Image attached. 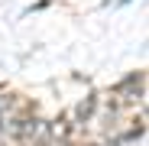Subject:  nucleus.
Segmentation results:
<instances>
[{"label":"nucleus","instance_id":"f257e3e1","mask_svg":"<svg viewBox=\"0 0 149 146\" xmlns=\"http://www.w3.org/2000/svg\"><path fill=\"white\" fill-rule=\"evenodd\" d=\"M52 0H39V3H33V7H26V13H39V10H45Z\"/></svg>","mask_w":149,"mask_h":146},{"label":"nucleus","instance_id":"f03ea898","mask_svg":"<svg viewBox=\"0 0 149 146\" xmlns=\"http://www.w3.org/2000/svg\"><path fill=\"white\" fill-rule=\"evenodd\" d=\"M117 3H130V0H117Z\"/></svg>","mask_w":149,"mask_h":146}]
</instances>
